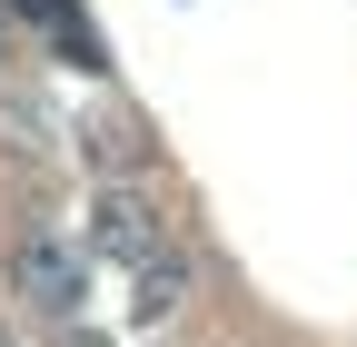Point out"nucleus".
Wrapping results in <instances>:
<instances>
[{"label": "nucleus", "mask_w": 357, "mask_h": 347, "mask_svg": "<svg viewBox=\"0 0 357 347\" xmlns=\"http://www.w3.org/2000/svg\"><path fill=\"white\" fill-rule=\"evenodd\" d=\"M79 159L100 169L109 189H129V179L149 169V129L129 119V109H89V119H79Z\"/></svg>", "instance_id": "7ed1b4c3"}, {"label": "nucleus", "mask_w": 357, "mask_h": 347, "mask_svg": "<svg viewBox=\"0 0 357 347\" xmlns=\"http://www.w3.org/2000/svg\"><path fill=\"white\" fill-rule=\"evenodd\" d=\"M10 288L30 298V308L40 318H79V288H89V258L70 248V238H50V229H40V238H20V258H10Z\"/></svg>", "instance_id": "f03ea898"}, {"label": "nucleus", "mask_w": 357, "mask_h": 347, "mask_svg": "<svg viewBox=\"0 0 357 347\" xmlns=\"http://www.w3.org/2000/svg\"><path fill=\"white\" fill-rule=\"evenodd\" d=\"M89 248L149 278L159 258H169V219H159V199H139V189H100V208H89Z\"/></svg>", "instance_id": "f257e3e1"}, {"label": "nucleus", "mask_w": 357, "mask_h": 347, "mask_svg": "<svg viewBox=\"0 0 357 347\" xmlns=\"http://www.w3.org/2000/svg\"><path fill=\"white\" fill-rule=\"evenodd\" d=\"M0 70H10V30H0Z\"/></svg>", "instance_id": "0eeeda50"}, {"label": "nucleus", "mask_w": 357, "mask_h": 347, "mask_svg": "<svg viewBox=\"0 0 357 347\" xmlns=\"http://www.w3.org/2000/svg\"><path fill=\"white\" fill-rule=\"evenodd\" d=\"M40 129H50L40 100H10V109H0V139H10V149H40Z\"/></svg>", "instance_id": "39448f33"}, {"label": "nucleus", "mask_w": 357, "mask_h": 347, "mask_svg": "<svg viewBox=\"0 0 357 347\" xmlns=\"http://www.w3.org/2000/svg\"><path fill=\"white\" fill-rule=\"evenodd\" d=\"M178 298H189V268H169V258H159V268H149V278H139V318H149V327H159V318H169V308H178Z\"/></svg>", "instance_id": "20e7f679"}, {"label": "nucleus", "mask_w": 357, "mask_h": 347, "mask_svg": "<svg viewBox=\"0 0 357 347\" xmlns=\"http://www.w3.org/2000/svg\"><path fill=\"white\" fill-rule=\"evenodd\" d=\"M0 347H10V337H0Z\"/></svg>", "instance_id": "6e6552de"}, {"label": "nucleus", "mask_w": 357, "mask_h": 347, "mask_svg": "<svg viewBox=\"0 0 357 347\" xmlns=\"http://www.w3.org/2000/svg\"><path fill=\"white\" fill-rule=\"evenodd\" d=\"M60 347H100V337H79V327H70V337H60Z\"/></svg>", "instance_id": "423d86ee"}]
</instances>
